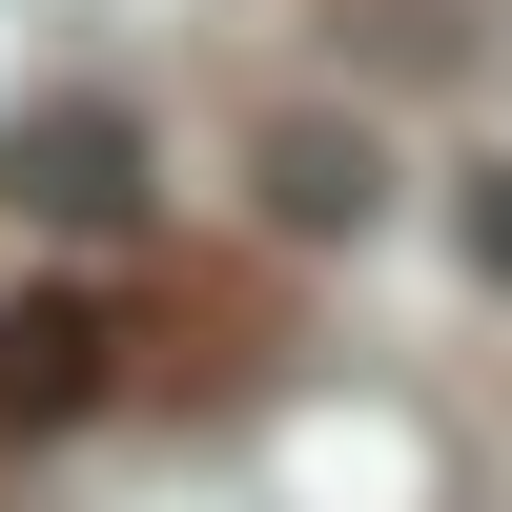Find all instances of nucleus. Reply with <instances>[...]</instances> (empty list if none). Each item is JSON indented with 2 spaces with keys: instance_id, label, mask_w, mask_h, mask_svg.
<instances>
[{
  "instance_id": "3",
  "label": "nucleus",
  "mask_w": 512,
  "mask_h": 512,
  "mask_svg": "<svg viewBox=\"0 0 512 512\" xmlns=\"http://www.w3.org/2000/svg\"><path fill=\"white\" fill-rule=\"evenodd\" d=\"M369 205H390V164H369V123H267V226L349 246Z\"/></svg>"
},
{
  "instance_id": "1",
  "label": "nucleus",
  "mask_w": 512,
  "mask_h": 512,
  "mask_svg": "<svg viewBox=\"0 0 512 512\" xmlns=\"http://www.w3.org/2000/svg\"><path fill=\"white\" fill-rule=\"evenodd\" d=\"M0 205H41V226H123V205H144V123H123V103L0 123Z\"/></svg>"
},
{
  "instance_id": "4",
  "label": "nucleus",
  "mask_w": 512,
  "mask_h": 512,
  "mask_svg": "<svg viewBox=\"0 0 512 512\" xmlns=\"http://www.w3.org/2000/svg\"><path fill=\"white\" fill-rule=\"evenodd\" d=\"M472 267L512 287V164H472Z\"/></svg>"
},
{
  "instance_id": "2",
  "label": "nucleus",
  "mask_w": 512,
  "mask_h": 512,
  "mask_svg": "<svg viewBox=\"0 0 512 512\" xmlns=\"http://www.w3.org/2000/svg\"><path fill=\"white\" fill-rule=\"evenodd\" d=\"M103 410V308H0V451H41V431H82Z\"/></svg>"
}]
</instances>
